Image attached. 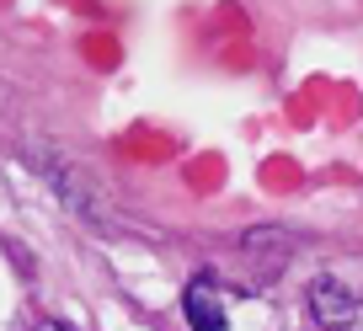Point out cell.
<instances>
[{
  "label": "cell",
  "instance_id": "1",
  "mask_svg": "<svg viewBox=\"0 0 363 331\" xmlns=\"http://www.w3.org/2000/svg\"><path fill=\"white\" fill-rule=\"evenodd\" d=\"M305 305H310V320H315L320 331H352V320H358V299H352L337 278H315Z\"/></svg>",
  "mask_w": 363,
  "mask_h": 331
},
{
  "label": "cell",
  "instance_id": "2",
  "mask_svg": "<svg viewBox=\"0 0 363 331\" xmlns=\"http://www.w3.org/2000/svg\"><path fill=\"white\" fill-rule=\"evenodd\" d=\"M182 310H187V326H193V331H230L225 299H219V288H214L208 273L187 278V288H182Z\"/></svg>",
  "mask_w": 363,
  "mask_h": 331
},
{
  "label": "cell",
  "instance_id": "4",
  "mask_svg": "<svg viewBox=\"0 0 363 331\" xmlns=\"http://www.w3.org/2000/svg\"><path fill=\"white\" fill-rule=\"evenodd\" d=\"M33 331H69V326H65V320H38Z\"/></svg>",
  "mask_w": 363,
  "mask_h": 331
},
{
  "label": "cell",
  "instance_id": "3",
  "mask_svg": "<svg viewBox=\"0 0 363 331\" xmlns=\"http://www.w3.org/2000/svg\"><path fill=\"white\" fill-rule=\"evenodd\" d=\"M43 172H48V182L59 187V198H65V203H75L80 214H96V187H91L86 176L75 172V166H59V160H43Z\"/></svg>",
  "mask_w": 363,
  "mask_h": 331
}]
</instances>
